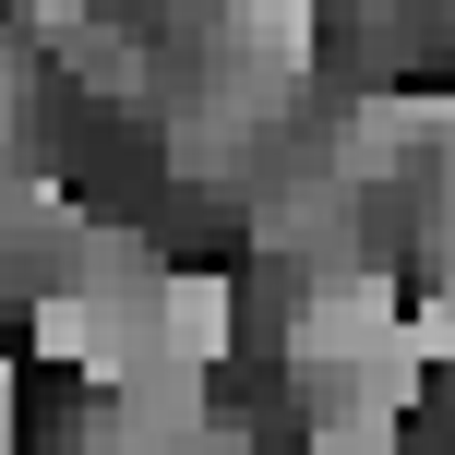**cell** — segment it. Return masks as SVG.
Masks as SVG:
<instances>
[{
  "label": "cell",
  "instance_id": "6da1fadb",
  "mask_svg": "<svg viewBox=\"0 0 455 455\" xmlns=\"http://www.w3.org/2000/svg\"><path fill=\"white\" fill-rule=\"evenodd\" d=\"M168 347L228 371L251 347V275L240 264H168Z\"/></svg>",
  "mask_w": 455,
  "mask_h": 455
}]
</instances>
